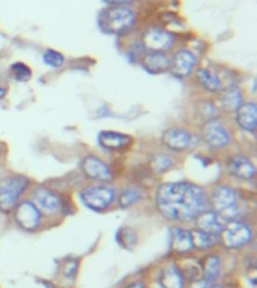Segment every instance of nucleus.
<instances>
[{
  "label": "nucleus",
  "mask_w": 257,
  "mask_h": 288,
  "mask_svg": "<svg viewBox=\"0 0 257 288\" xmlns=\"http://www.w3.org/2000/svg\"><path fill=\"white\" fill-rule=\"evenodd\" d=\"M77 270H78V264H77L75 260H72V261H69V263L65 266V276L69 278V279H74Z\"/></svg>",
  "instance_id": "29"
},
{
  "label": "nucleus",
  "mask_w": 257,
  "mask_h": 288,
  "mask_svg": "<svg viewBox=\"0 0 257 288\" xmlns=\"http://www.w3.org/2000/svg\"><path fill=\"white\" fill-rule=\"evenodd\" d=\"M81 170L86 174V177H89L91 180L105 183V182H110L113 179L111 168L104 162L103 159H100L97 156L84 158L81 162Z\"/></svg>",
  "instance_id": "13"
},
{
  "label": "nucleus",
  "mask_w": 257,
  "mask_h": 288,
  "mask_svg": "<svg viewBox=\"0 0 257 288\" xmlns=\"http://www.w3.org/2000/svg\"><path fill=\"white\" fill-rule=\"evenodd\" d=\"M143 195L145 194H143L142 188H137V186L125 188L123 191L120 192V195H119V204H120V207L128 209V207L134 206L136 203H139L143 198Z\"/></svg>",
  "instance_id": "25"
},
{
  "label": "nucleus",
  "mask_w": 257,
  "mask_h": 288,
  "mask_svg": "<svg viewBox=\"0 0 257 288\" xmlns=\"http://www.w3.org/2000/svg\"><path fill=\"white\" fill-rule=\"evenodd\" d=\"M161 141L173 152H184L194 144V137L191 135L190 131L184 128H168L162 134Z\"/></svg>",
  "instance_id": "12"
},
{
  "label": "nucleus",
  "mask_w": 257,
  "mask_h": 288,
  "mask_svg": "<svg viewBox=\"0 0 257 288\" xmlns=\"http://www.w3.org/2000/svg\"><path fill=\"white\" fill-rule=\"evenodd\" d=\"M155 204L165 219L190 222L206 210L207 195L199 185L188 182H170L159 185L155 195Z\"/></svg>",
  "instance_id": "1"
},
{
  "label": "nucleus",
  "mask_w": 257,
  "mask_h": 288,
  "mask_svg": "<svg viewBox=\"0 0 257 288\" xmlns=\"http://www.w3.org/2000/svg\"><path fill=\"white\" fill-rule=\"evenodd\" d=\"M221 240L229 249H241L253 240V230L247 222L229 221L221 231Z\"/></svg>",
  "instance_id": "6"
},
{
  "label": "nucleus",
  "mask_w": 257,
  "mask_h": 288,
  "mask_svg": "<svg viewBox=\"0 0 257 288\" xmlns=\"http://www.w3.org/2000/svg\"><path fill=\"white\" fill-rule=\"evenodd\" d=\"M173 165H175V161L165 153H155L151 158V168L155 173H159V174L165 173V171L172 170Z\"/></svg>",
  "instance_id": "26"
},
{
  "label": "nucleus",
  "mask_w": 257,
  "mask_h": 288,
  "mask_svg": "<svg viewBox=\"0 0 257 288\" xmlns=\"http://www.w3.org/2000/svg\"><path fill=\"white\" fill-rule=\"evenodd\" d=\"M173 237H172V246L173 251L178 254H187L190 251H193V242H191V231L184 230V228H175L173 231Z\"/></svg>",
  "instance_id": "22"
},
{
  "label": "nucleus",
  "mask_w": 257,
  "mask_h": 288,
  "mask_svg": "<svg viewBox=\"0 0 257 288\" xmlns=\"http://www.w3.org/2000/svg\"><path fill=\"white\" fill-rule=\"evenodd\" d=\"M126 288H146V287H145L143 282H133V284H130Z\"/></svg>",
  "instance_id": "32"
},
{
  "label": "nucleus",
  "mask_w": 257,
  "mask_h": 288,
  "mask_svg": "<svg viewBox=\"0 0 257 288\" xmlns=\"http://www.w3.org/2000/svg\"><path fill=\"white\" fill-rule=\"evenodd\" d=\"M196 224H197V230L218 236V234H221V231L226 225V221L217 212L205 210L196 218Z\"/></svg>",
  "instance_id": "15"
},
{
  "label": "nucleus",
  "mask_w": 257,
  "mask_h": 288,
  "mask_svg": "<svg viewBox=\"0 0 257 288\" xmlns=\"http://www.w3.org/2000/svg\"><path fill=\"white\" fill-rule=\"evenodd\" d=\"M29 186V180L21 176L6 177L0 182V210L9 212L17 204L23 192Z\"/></svg>",
  "instance_id": "5"
},
{
  "label": "nucleus",
  "mask_w": 257,
  "mask_h": 288,
  "mask_svg": "<svg viewBox=\"0 0 257 288\" xmlns=\"http://www.w3.org/2000/svg\"><path fill=\"white\" fill-rule=\"evenodd\" d=\"M46 65H49L50 68H60L63 63H65V57L59 53V51H54V50H47L42 56Z\"/></svg>",
  "instance_id": "28"
},
{
  "label": "nucleus",
  "mask_w": 257,
  "mask_h": 288,
  "mask_svg": "<svg viewBox=\"0 0 257 288\" xmlns=\"http://www.w3.org/2000/svg\"><path fill=\"white\" fill-rule=\"evenodd\" d=\"M11 71H12V75L17 81H27L30 77H32V71L29 69V66H26L24 63L18 62V63H14L11 66Z\"/></svg>",
  "instance_id": "27"
},
{
  "label": "nucleus",
  "mask_w": 257,
  "mask_h": 288,
  "mask_svg": "<svg viewBox=\"0 0 257 288\" xmlns=\"http://www.w3.org/2000/svg\"><path fill=\"white\" fill-rule=\"evenodd\" d=\"M210 203L213 206V212H217L224 221H236L241 215L239 195L227 185H220L213 189Z\"/></svg>",
  "instance_id": "3"
},
{
  "label": "nucleus",
  "mask_w": 257,
  "mask_h": 288,
  "mask_svg": "<svg viewBox=\"0 0 257 288\" xmlns=\"http://www.w3.org/2000/svg\"><path fill=\"white\" fill-rule=\"evenodd\" d=\"M168 65H170V59L165 56V53L149 51L142 59V66L151 74H159V72L167 71Z\"/></svg>",
  "instance_id": "17"
},
{
  "label": "nucleus",
  "mask_w": 257,
  "mask_h": 288,
  "mask_svg": "<svg viewBox=\"0 0 257 288\" xmlns=\"http://www.w3.org/2000/svg\"><path fill=\"white\" fill-rule=\"evenodd\" d=\"M137 15L130 6H111L101 12V29L107 33L120 35L131 30L136 24Z\"/></svg>",
  "instance_id": "2"
},
{
  "label": "nucleus",
  "mask_w": 257,
  "mask_h": 288,
  "mask_svg": "<svg viewBox=\"0 0 257 288\" xmlns=\"http://www.w3.org/2000/svg\"><path fill=\"white\" fill-rule=\"evenodd\" d=\"M32 201L35 203L41 215H47V216L56 215L62 209V204H63L62 198L49 188H38L33 192Z\"/></svg>",
  "instance_id": "11"
},
{
  "label": "nucleus",
  "mask_w": 257,
  "mask_h": 288,
  "mask_svg": "<svg viewBox=\"0 0 257 288\" xmlns=\"http://www.w3.org/2000/svg\"><path fill=\"white\" fill-rule=\"evenodd\" d=\"M175 35L161 27H149L143 33V45L149 51L165 53L175 45Z\"/></svg>",
  "instance_id": "9"
},
{
  "label": "nucleus",
  "mask_w": 257,
  "mask_h": 288,
  "mask_svg": "<svg viewBox=\"0 0 257 288\" xmlns=\"http://www.w3.org/2000/svg\"><path fill=\"white\" fill-rule=\"evenodd\" d=\"M221 276V258L218 255H209L203 264V279L215 282Z\"/></svg>",
  "instance_id": "23"
},
{
  "label": "nucleus",
  "mask_w": 257,
  "mask_h": 288,
  "mask_svg": "<svg viewBox=\"0 0 257 288\" xmlns=\"http://www.w3.org/2000/svg\"><path fill=\"white\" fill-rule=\"evenodd\" d=\"M197 80L202 84V87L206 89L207 92H221L223 90L221 78L218 77V74H215L209 68H202L197 71Z\"/></svg>",
  "instance_id": "21"
},
{
  "label": "nucleus",
  "mask_w": 257,
  "mask_h": 288,
  "mask_svg": "<svg viewBox=\"0 0 257 288\" xmlns=\"http://www.w3.org/2000/svg\"><path fill=\"white\" fill-rule=\"evenodd\" d=\"M229 170L235 177H238L241 180H253L256 176L254 164L251 162L250 158H247L244 155L233 156L229 162Z\"/></svg>",
  "instance_id": "14"
},
{
  "label": "nucleus",
  "mask_w": 257,
  "mask_h": 288,
  "mask_svg": "<svg viewBox=\"0 0 257 288\" xmlns=\"http://www.w3.org/2000/svg\"><path fill=\"white\" fill-rule=\"evenodd\" d=\"M80 198L86 207L95 212H104L113 206L116 201V189L107 185H94L88 186L80 194Z\"/></svg>",
  "instance_id": "4"
},
{
  "label": "nucleus",
  "mask_w": 257,
  "mask_h": 288,
  "mask_svg": "<svg viewBox=\"0 0 257 288\" xmlns=\"http://www.w3.org/2000/svg\"><path fill=\"white\" fill-rule=\"evenodd\" d=\"M191 242H193V248L206 251V249L213 248L218 243V236L209 234L202 230H194V231H191Z\"/></svg>",
  "instance_id": "24"
},
{
  "label": "nucleus",
  "mask_w": 257,
  "mask_h": 288,
  "mask_svg": "<svg viewBox=\"0 0 257 288\" xmlns=\"http://www.w3.org/2000/svg\"><path fill=\"white\" fill-rule=\"evenodd\" d=\"M221 92L223 93L220 96V104L224 111L233 113L244 104L242 92L238 86H229L227 89H224Z\"/></svg>",
  "instance_id": "19"
},
{
  "label": "nucleus",
  "mask_w": 257,
  "mask_h": 288,
  "mask_svg": "<svg viewBox=\"0 0 257 288\" xmlns=\"http://www.w3.org/2000/svg\"><path fill=\"white\" fill-rule=\"evenodd\" d=\"M107 5H110V6H128V5H131L134 0H104Z\"/></svg>",
  "instance_id": "31"
},
{
  "label": "nucleus",
  "mask_w": 257,
  "mask_h": 288,
  "mask_svg": "<svg viewBox=\"0 0 257 288\" xmlns=\"http://www.w3.org/2000/svg\"><path fill=\"white\" fill-rule=\"evenodd\" d=\"M5 95H6V90H5L3 87H0V99H2Z\"/></svg>",
  "instance_id": "33"
},
{
  "label": "nucleus",
  "mask_w": 257,
  "mask_h": 288,
  "mask_svg": "<svg viewBox=\"0 0 257 288\" xmlns=\"http://www.w3.org/2000/svg\"><path fill=\"white\" fill-rule=\"evenodd\" d=\"M41 219H42V215H41V212L38 210V207L35 206L33 201L24 200V201H20L15 206V221L21 228L35 230V228L39 227Z\"/></svg>",
  "instance_id": "8"
},
{
  "label": "nucleus",
  "mask_w": 257,
  "mask_h": 288,
  "mask_svg": "<svg viewBox=\"0 0 257 288\" xmlns=\"http://www.w3.org/2000/svg\"><path fill=\"white\" fill-rule=\"evenodd\" d=\"M203 141L210 149H226L232 143V134L221 120L212 119L203 126Z\"/></svg>",
  "instance_id": "7"
},
{
  "label": "nucleus",
  "mask_w": 257,
  "mask_h": 288,
  "mask_svg": "<svg viewBox=\"0 0 257 288\" xmlns=\"http://www.w3.org/2000/svg\"><path fill=\"white\" fill-rule=\"evenodd\" d=\"M236 123L247 132L254 134L257 129V107L254 102H244L236 110Z\"/></svg>",
  "instance_id": "16"
},
{
  "label": "nucleus",
  "mask_w": 257,
  "mask_h": 288,
  "mask_svg": "<svg viewBox=\"0 0 257 288\" xmlns=\"http://www.w3.org/2000/svg\"><path fill=\"white\" fill-rule=\"evenodd\" d=\"M158 281H159L161 288H185L184 273L175 264L164 267L159 273Z\"/></svg>",
  "instance_id": "18"
},
{
  "label": "nucleus",
  "mask_w": 257,
  "mask_h": 288,
  "mask_svg": "<svg viewBox=\"0 0 257 288\" xmlns=\"http://www.w3.org/2000/svg\"><path fill=\"white\" fill-rule=\"evenodd\" d=\"M196 65H197V57L194 53H191L190 50H179L170 59L168 69L172 71L175 77L187 78L193 74Z\"/></svg>",
  "instance_id": "10"
},
{
  "label": "nucleus",
  "mask_w": 257,
  "mask_h": 288,
  "mask_svg": "<svg viewBox=\"0 0 257 288\" xmlns=\"http://www.w3.org/2000/svg\"><path fill=\"white\" fill-rule=\"evenodd\" d=\"M98 140L103 147L110 149V150H119V149H123L131 144V137L120 134V132H111V131L101 132L98 135Z\"/></svg>",
  "instance_id": "20"
},
{
  "label": "nucleus",
  "mask_w": 257,
  "mask_h": 288,
  "mask_svg": "<svg viewBox=\"0 0 257 288\" xmlns=\"http://www.w3.org/2000/svg\"><path fill=\"white\" fill-rule=\"evenodd\" d=\"M191 288H223V287L217 285L215 282H207L205 279H202V281H196V282L191 285Z\"/></svg>",
  "instance_id": "30"
}]
</instances>
